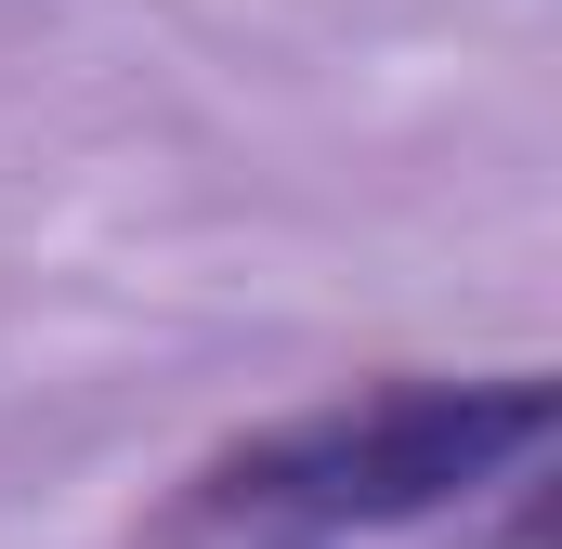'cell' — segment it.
I'll list each match as a JSON object with an SVG mask.
<instances>
[{
  "mask_svg": "<svg viewBox=\"0 0 562 549\" xmlns=\"http://www.w3.org/2000/svg\"><path fill=\"white\" fill-rule=\"evenodd\" d=\"M562 432V380L497 367V380H367L340 406H301L170 497V537H236V549H340L393 537L431 511H471L484 484H524Z\"/></svg>",
  "mask_w": 562,
  "mask_h": 549,
  "instance_id": "cell-1",
  "label": "cell"
}]
</instances>
